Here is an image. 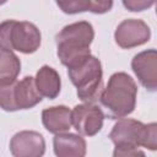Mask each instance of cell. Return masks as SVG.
Segmentation results:
<instances>
[{
  "mask_svg": "<svg viewBox=\"0 0 157 157\" xmlns=\"http://www.w3.org/2000/svg\"><path fill=\"white\" fill-rule=\"evenodd\" d=\"M93 38L94 29L87 21H78L65 26L55 37L56 55L61 64L70 69L90 58V45Z\"/></svg>",
  "mask_w": 157,
  "mask_h": 157,
  "instance_id": "1",
  "label": "cell"
},
{
  "mask_svg": "<svg viewBox=\"0 0 157 157\" xmlns=\"http://www.w3.org/2000/svg\"><path fill=\"white\" fill-rule=\"evenodd\" d=\"M137 86L126 72H114L103 88L99 102L110 119H120L131 114L136 105Z\"/></svg>",
  "mask_w": 157,
  "mask_h": 157,
  "instance_id": "2",
  "label": "cell"
},
{
  "mask_svg": "<svg viewBox=\"0 0 157 157\" xmlns=\"http://www.w3.org/2000/svg\"><path fill=\"white\" fill-rule=\"evenodd\" d=\"M42 40L38 27L28 21L6 20L0 23V49L32 54L39 49Z\"/></svg>",
  "mask_w": 157,
  "mask_h": 157,
  "instance_id": "3",
  "label": "cell"
},
{
  "mask_svg": "<svg viewBox=\"0 0 157 157\" xmlns=\"http://www.w3.org/2000/svg\"><path fill=\"white\" fill-rule=\"evenodd\" d=\"M72 85L77 88V97L88 104H93L103 91V71L99 59L91 55L82 63L67 69Z\"/></svg>",
  "mask_w": 157,
  "mask_h": 157,
  "instance_id": "4",
  "label": "cell"
},
{
  "mask_svg": "<svg viewBox=\"0 0 157 157\" xmlns=\"http://www.w3.org/2000/svg\"><path fill=\"white\" fill-rule=\"evenodd\" d=\"M109 139L115 146H144L155 151L157 148V124H144L135 119H120L109 132Z\"/></svg>",
  "mask_w": 157,
  "mask_h": 157,
  "instance_id": "5",
  "label": "cell"
},
{
  "mask_svg": "<svg viewBox=\"0 0 157 157\" xmlns=\"http://www.w3.org/2000/svg\"><path fill=\"white\" fill-rule=\"evenodd\" d=\"M104 113L96 104H77L71 110V124L85 136H94L103 128Z\"/></svg>",
  "mask_w": 157,
  "mask_h": 157,
  "instance_id": "6",
  "label": "cell"
},
{
  "mask_svg": "<svg viewBox=\"0 0 157 157\" xmlns=\"http://www.w3.org/2000/svg\"><path fill=\"white\" fill-rule=\"evenodd\" d=\"M151 38V29L147 23L139 18H128L121 21L115 32V43L123 49H131L147 43Z\"/></svg>",
  "mask_w": 157,
  "mask_h": 157,
  "instance_id": "7",
  "label": "cell"
},
{
  "mask_svg": "<svg viewBox=\"0 0 157 157\" xmlns=\"http://www.w3.org/2000/svg\"><path fill=\"white\" fill-rule=\"evenodd\" d=\"M10 152L13 157H43L45 140L42 134L33 130L18 131L10 140Z\"/></svg>",
  "mask_w": 157,
  "mask_h": 157,
  "instance_id": "8",
  "label": "cell"
},
{
  "mask_svg": "<svg viewBox=\"0 0 157 157\" xmlns=\"http://www.w3.org/2000/svg\"><path fill=\"white\" fill-rule=\"evenodd\" d=\"M131 69L140 83L150 92L157 90V52L156 49L137 53L131 60Z\"/></svg>",
  "mask_w": 157,
  "mask_h": 157,
  "instance_id": "9",
  "label": "cell"
},
{
  "mask_svg": "<svg viewBox=\"0 0 157 157\" xmlns=\"http://www.w3.org/2000/svg\"><path fill=\"white\" fill-rule=\"evenodd\" d=\"M53 148L56 157H85L87 145L82 136L63 132L54 136Z\"/></svg>",
  "mask_w": 157,
  "mask_h": 157,
  "instance_id": "10",
  "label": "cell"
},
{
  "mask_svg": "<svg viewBox=\"0 0 157 157\" xmlns=\"http://www.w3.org/2000/svg\"><path fill=\"white\" fill-rule=\"evenodd\" d=\"M42 96L39 94L34 77L26 76L21 81H16L13 87V103L16 110L29 109L40 103Z\"/></svg>",
  "mask_w": 157,
  "mask_h": 157,
  "instance_id": "11",
  "label": "cell"
},
{
  "mask_svg": "<svg viewBox=\"0 0 157 157\" xmlns=\"http://www.w3.org/2000/svg\"><path fill=\"white\" fill-rule=\"evenodd\" d=\"M42 123L52 134H63L71 128V110L66 105H55L43 109Z\"/></svg>",
  "mask_w": 157,
  "mask_h": 157,
  "instance_id": "12",
  "label": "cell"
},
{
  "mask_svg": "<svg viewBox=\"0 0 157 157\" xmlns=\"http://www.w3.org/2000/svg\"><path fill=\"white\" fill-rule=\"evenodd\" d=\"M36 87L42 97L55 99L61 88V80L55 69L49 65H43L36 74L34 77Z\"/></svg>",
  "mask_w": 157,
  "mask_h": 157,
  "instance_id": "13",
  "label": "cell"
},
{
  "mask_svg": "<svg viewBox=\"0 0 157 157\" xmlns=\"http://www.w3.org/2000/svg\"><path fill=\"white\" fill-rule=\"evenodd\" d=\"M56 5L65 13H78L91 11L93 13H105L112 6L113 1H92V0H72V1H56Z\"/></svg>",
  "mask_w": 157,
  "mask_h": 157,
  "instance_id": "14",
  "label": "cell"
},
{
  "mask_svg": "<svg viewBox=\"0 0 157 157\" xmlns=\"http://www.w3.org/2000/svg\"><path fill=\"white\" fill-rule=\"evenodd\" d=\"M21 72V61L12 52L0 50V83L17 80Z\"/></svg>",
  "mask_w": 157,
  "mask_h": 157,
  "instance_id": "15",
  "label": "cell"
},
{
  "mask_svg": "<svg viewBox=\"0 0 157 157\" xmlns=\"http://www.w3.org/2000/svg\"><path fill=\"white\" fill-rule=\"evenodd\" d=\"M16 81L0 83V108L6 112H16L13 103V87Z\"/></svg>",
  "mask_w": 157,
  "mask_h": 157,
  "instance_id": "16",
  "label": "cell"
},
{
  "mask_svg": "<svg viewBox=\"0 0 157 157\" xmlns=\"http://www.w3.org/2000/svg\"><path fill=\"white\" fill-rule=\"evenodd\" d=\"M113 157H146V155L137 147L115 146L113 151Z\"/></svg>",
  "mask_w": 157,
  "mask_h": 157,
  "instance_id": "17",
  "label": "cell"
},
{
  "mask_svg": "<svg viewBox=\"0 0 157 157\" xmlns=\"http://www.w3.org/2000/svg\"><path fill=\"white\" fill-rule=\"evenodd\" d=\"M155 4V1H146V0H124L123 5L129 10V11H144L148 7H151Z\"/></svg>",
  "mask_w": 157,
  "mask_h": 157,
  "instance_id": "18",
  "label": "cell"
},
{
  "mask_svg": "<svg viewBox=\"0 0 157 157\" xmlns=\"http://www.w3.org/2000/svg\"><path fill=\"white\" fill-rule=\"evenodd\" d=\"M0 4H2V2H0Z\"/></svg>",
  "mask_w": 157,
  "mask_h": 157,
  "instance_id": "19",
  "label": "cell"
}]
</instances>
